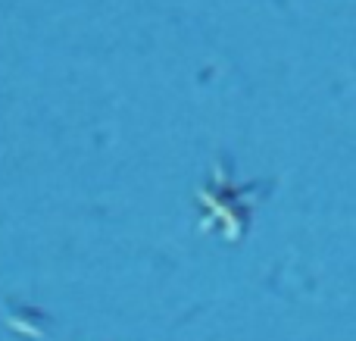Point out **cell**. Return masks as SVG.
<instances>
[{
	"label": "cell",
	"mask_w": 356,
	"mask_h": 341,
	"mask_svg": "<svg viewBox=\"0 0 356 341\" xmlns=\"http://www.w3.org/2000/svg\"><path fill=\"white\" fill-rule=\"evenodd\" d=\"M259 191H263V185H250L247 191H234L228 185V160H222V173L216 166V175L200 188V204L203 210L219 219V225L225 229L228 238H238L247 229V213H250L247 194H259Z\"/></svg>",
	"instance_id": "obj_1"
}]
</instances>
